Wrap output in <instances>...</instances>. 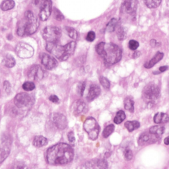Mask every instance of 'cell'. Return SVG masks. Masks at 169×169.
Returning <instances> with one entry per match:
<instances>
[{"label":"cell","instance_id":"21","mask_svg":"<svg viewBox=\"0 0 169 169\" xmlns=\"http://www.w3.org/2000/svg\"><path fill=\"white\" fill-rule=\"evenodd\" d=\"M153 121L157 124L167 123L169 122V115L166 113L157 112L153 118Z\"/></svg>","mask_w":169,"mask_h":169},{"label":"cell","instance_id":"12","mask_svg":"<svg viewBox=\"0 0 169 169\" xmlns=\"http://www.w3.org/2000/svg\"><path fill=\"white\" fill-rule=\"evenodd\" d=\"M52 11V0H45V2L41 7L39 12V17L41 21H46L50 16Z\"/></svg>","mask_w":169,"mask_h":169},{"label":"cell","instance_id":"39","mask_svg":"<svg viewBox=\"0 0 169 169\" xmlns=\"http://www.w3.org/2000/svg\"><path fill=\"white\" fill-rule=\"evenodd\" d=\"M96 37V34L94 33V32L93 31H90L89 32V33L87 34V35L86 37V39L87 41L89 42H93L94 39H95Z\"/></svg>","mask_w":169,"mask_h":169},{"label":"cell","instance_id":"25","mask_svg":"<svg viewBox=\"0 0 169 169\" xmlns=\"http://www.w3.org/2000/svg\"><path fill=\"white\" fill-rule=\"evenodd\" d=\"M124 108L126 110L130 112H133L134 111V101L132 99V98L128 97L125 99H124Z\"/></svg>","mask_w":169,"mask_h":169},{"label":"cell","instance_id":"41","mask_svg":"<svg viewBox=\"0 0 169 169\" xmlns=\"http://www.w3.org/2000/svg\"><path fill=\"white\" fill-rule=\"evenodd\" d=\"M67 138L69 141L71 143H74L76 141L75 136H74V133L73 132H69L67 134Z\"/></svg>","mask_w":169,"mask_h":169},{"label":"cell","instance_id":"27","mask_svg":"<svg viewBox=\"0 0 169 169\" xmlns=\"http://www.w3.org/2000/svg\"><path fill=\"white\" fill-rule=\"evenodd\" d=\"M165 132V128L161 126H154L150 129V133L160 137Z\"/></svg>","mask_w":169,"mask_h":169},{"label":"cell","instance_id":"9","mask_svg":"<svg viewBox=\"0 0 169 169\" xmlns=\"http://www.w3.org/2000/svg\"><path fill=\"white\" fill-rule=\"evenodd\" d=\"M17 56L23 59L31 58L34 55V48L30 44L25 42H19L15 47Z\"/></svg>","mask_w":169,"mask_h":169},{"label":"cell","instance_id":"5","mask_svg":"<svg viewBox=\"0 0 169 169\" xmlns=\"http://www.w3.org/2000/svg\"><path fill=\"white\" fill-rule=\"evenodd\" d=\"M142 97L147 104L153 105L160 97V89L154 83L148 84L143 89Z\"/></svg>","mask_w":169,"mask_h":169},{"label":"cell","instance_id":"30","mask_svg":"<svg viewBox=\"0 0 169 169\" xmlns=\"http://www.w3.org/2000/svg\"><path fill=\"white\" fill-rule=\"evenodd\" d=\"M114 126L113 124H110V125L107 126L102 132V136L104 138H107L108 136H110L111 134L114 132Z\"/></svg>","mask_w":169,"mask_h":169},{"label":"cell","instance_id":"45","mask_svg":"<svg viewBox=\"0 0 169 169\" xmlns=\"http://www.w3.org/2000/svg\"><path fill=\"white\" fill-rule=\"evenodd\" d=\"M45 2V0H33V3L37 6L41 7L42 5Z\"/></svg>","mask_w":169,"mask_h":169},{"label":"cell","instance_id":"23","mask_svg":"<svg viewBox=\"0 0 169 169\" xmlns=\"http://www.w3.org/2000/svg\"><path fill=\"white\" fill-rule=\"evenodd\" d=\"M15 63H16L15 59L13 56L10 55V54H7V55L4 57L3 59V65L9 68H11L14 67L15 65Z\"/></svg>","mask_w":169,"mask_h":169},{"label":"cell","instance_id":"29","mask_svg":"<svg viewBox=\"0 0 169 169\" xmlns=\"http://www.w3.org/2000/svg\"><path fill=\"white\" fill-rule=\"evenodd\" d=\"M126 119V114L123 110H119L116 114L115 118H114V122L116 124H121Z\"/></svg>","mask_w":169,"mask_h":169},{"label":"cell","instance_id":"40","mask_svg":"<svg viewBox=\"0 0 169 169\" xmlns=\"http://www.w3.org/2000/svg\"><path fill=\"white\" fill-rule=\"evenodd\" d=\"M54 15H55V18L58 21H61L64 19V17L63 15L59 11V10L55 9V11H54Z\"/></svg>","mask_w":169,"mask_h":169},{"label":"cell","instance_id":"26","mask_svg":"<svg viewBox=\"0 0 169 169\" xmlns=\"http://www.w3.org/2000/svg\"><path fill=\"white\" fill-rule=\"evenodd\" d=\"M124 125L128 132H132L140 127V123L138 121H128Z\"/></svg>","mask_w":169,"mask_h":169},{"label":"cell","instance_id":"14","mask_svg":"<svg viewBox=\"0 0 169 169\" xmlns=\"http://www.w3.org/2000/svg\"><path fill=\"white\" fill-rule=\"evenodd\" d=\"M159 137L155 135H153L150 133L144 132L141 133L138 140V144L140 146H143L147 144L153 143L156 142Z\"/></svg>","mask_w":169,"mask_h":169},{"label":"cell","instance_id":"8","mask_svg":"<svg viewBox=\"0 0 169 169\" xmlns=\"http://www.w3.org/2000/svg\"><path fill=\"white\" fill-rule=\"evenodd\" d=\"M33 102V98L27 93H20L14 98V104L19 108H25L31 106Z\"/></svg>","mask_w":169,"mask_h":169},{"label":"cell","instance_id":"42","mask_svg":"<svg viewBox=\"0 0 169 169\" xmlns=\"http://www.w3.org/2000/svg\"><path fill=\"white\" fill-rule=\"evenodd\" d=\"M3 87L5 91H6L7 93H9L11 91V84L8 82V81H4L3 83Z\"/></svg>","mask_w":169,"mask_h":169},{"label":"cell","instance_id":"32","mask_svg":"<svg viewBox=\"0 0 169 169\" xmlns=\"http://www.w3.org/2000/svg\"><path fill=\"white\" fill-rule=\"evenodd\" d=\"M66 31L68 34V35L69 36V37L72 38L73 40L77 39L78 33L76 29H74L73 28H72V27H66Z\"/></svg>","mask_w":169,"mask_h":169},{"label":"cell","instance_id":"18","mask_svg":"<svg viewBox=\"0 0 169 169\" xmlns=\"http://www.w3.org/2000/svg\"><path fill=\"white\" fill-rule=\"evenodd\" d=\"M101 94V89L97 84H93L89 87V90L87 96V100L89 102H91L97 98Z\"/></svg>","mask_w":169,"mask_h":169},{"label":"cell","instance_id":"16","mask_svg":"<svg viewBox=\"0 0 169 169\" xmlns=\"http://www.w3.org/2000/svg\"><path fill=\"white\" fill-rule=\"evenodd\" d=\"M11 141L6 140L3 141L2 145H0V163L3 162L9 156L11 150Z\"/></svg>","mask_w":169,"mask_h":169},{"label":"cell","instance_id":"34","mask_svg":"<svg viewBox=\"0 0 169 169\" xmlns=\"http://www.w3.org/2000/svg\"><path fill=\"white\" fill-rule=\"evenodd\" d=\"M117 36L119 40L120 41H122V40H124L126 37V31L125 28L124 27H120V28H118V32H117Z\"/></svg>","mask_w":169,"mask_h":169},{"label":"cell","instance_id":"3","mask_svg":"<svg viewBox=\"0 0 169 169\" xmlns=\"http://www.w3.org/2000/svg\"><path fill=\"white\" fill-rule=\"evenodd\" d=\"M39 26V22L34 14L28 10L21 21L18 23L17 33L20 37L30 36L35 33Z\"/></svg>","mask_w":169,"mask_h":169},{"label":"cell","instance_id":"35","mask_svg":"<svg viewBox=\"0 0 169 169\" xmlns=\"http://www.w3.org/2000/svg\"><path fill=\"white\" fill-rule=\"evenodd\" d=\"M99 81H100L101 84H102V86L106 89H109L110 87V83L108 80V79L104 77H100L99 78Z\"/></svg>","mask_w":169,"mask_h":169},{"label":"cell","instance_id":"46","mask_svg":"<svg viewBox=\"0 0 169 169\" xmlns=\"http://www.w3.org/2000/svg\"><path fill=\"white\" fill-rule=\"evenodd\" d=\"M168 66H161L159 68V70L161 72H165V71H167L168 69Z\"/></svg>","mask_w":169,"mask_h":169},{"label":"cell","instance_id":"47","mask_svg":"<svg viewBox=\"0 0 169 169\" xmlns=\"http://www.w3.org/2000/svg\"><path fill=\"white\" fill-rule=\"evenodd\" d=\"M140 54H141V52H136V53H134V54H133V58H138L139 56H140Z\"/></svg>","mask_w":169,"mask_h":169},{"label":"cell","instance_id":"6","mask_svg":"<svg viewBox=\"0 0 169 169\" xmlns=\"http://www.w3.org/2000/svg\"><path fill=\"white\" fill-rule=\"evenodd\" d=\"M83 128L90 140L94 141L98 138L100 132V126L94 118L89 117L87 118L83 124Z\"/></svg>","mask_w":169,"mask_h":169},{"label":"cell","instance_id":"17","mask_svg":"<svg viewBox=\"0 0 169 169\" xmlns=\"http://www.w3.org/2000/svg\"><path fill=\"white\" fill-rule=\"evenodd\" d=\"M138 2L137 0H126L122 4V10L128 14H133L136 11Z\"/></svg>","mask_w":169,"mask_h":169},{"label":"cell","instance_id":"43","mask_svg":"<svg viewBox=\"0 0 169 169\" xmlns=\"http://www.w3.org/2000/svg\"><path fill=\"white\" fill-rule=\"evenodd\" d=\"M85 87H86V83L85 82H83L82 83L80 86H79V94H80L81 96H83V93H84V89H85Z\"/></svg>","mask_w":169,"mask_h":169},{"label":"cell","instance_id":"24","mask_svg":"<svg viewBox=\"0 0 169 169\" xmlns=\"http://www.w3.org/2000/svg\"><path fill=\"white\" fill-rule=\"evenodd\" d=\"M15 2L13 0H4V1L0 5V8L3 11H9L15 7Z\"/></svg>","mask_w":169,"mask_h":169},{"label":"cell","instance_id":"2","mask_svg":"<svg viewBox=\"0 0 169 169\" xmlns=\"http://www.w3.org/2000/svg\"><path fill=\"white\" fill-rule=\"evenodd\" d=\"M96 51L108 66L118 63L122 58V50L113 43L100 42L96 46Z\"/></svg>","mask_w":169,"mask_h":169},{"label":"cell","instance_id":"10","mask_svg":"<svg viewBox=\"0 0 169 169\" xmlns=\"http://www.w3.org/2000/svg\"><path fill=\"white\" fill-rule=\"evenodd\" d=\"M44 75H45V72H44L42 67L39 65L32 66L29 69L27 73L28 78L30 80L35 81L42 80L44 77Z\"/></svg>","mask_w":169,"mask_h":169},{"label":"cell","instance_id":"20","mask_svg":"<svg viewBox=\"0 0 169 169\" xmlns=\"http://www.w3.org/2000/svg\"><path fill=\"white\" fill-rule=\"evenodd\" d=\"M164 56V54L162 52H158L155 56H154L151 60L149 61L148 62H147L145 65H144V67H145V68L147 69H150V68H151L153 67L155 65L156 63H157L158 62H160L161 59H162Z\"/></svg>","mask_w":169,"mask_h":169},{"label":"cell","instance_id":"33","mask_svg":"<svg viewBox=\"0 0 169 169\" xmlns=\"http://www.w3.org/2000/svg\"><path fill=\"white\" fill-rule=\"evenodd\" d=\"M23 89L26 91H31L35 89V84L32 81H27L23 83Z\"/></svg>","mask_w":169,"mask_h":169},{"label":"cell","instance_id":"37","mask_svg":"<svg viewBox=\"0 0 169 169\" xmlns=\"http://www.w3.org/2000/svg\"><path fill=\"white\" fill-rule=\"evenodd\" d=\"M128 46L132 50H137V48L139 47V46H140V44H139V42L137 41H134V40H131V41L129 42Z\"/></svg>","mask_w":169,"mask_h":169},{"label":"cell","instance_id":"36","mask_svg":"<svg viewBox=\"0 0 169 169\" xmlns=\"http://www.w3.org/2000/svg\"><path fill=\"white\" fill-rule=\"evenodd\" d=\"M10 169H28L25 164L22 162H17L14 164Z\"/></svg>","mask_w":169,"mask_h":169},{"label":"cell","instance_id":"15","mask_svg":"<svg viewBox=\"0 0 169 169\" xmlns=\"http://www.w3.org/2000/svg\"><path fill=\"white\" fill-rule=\"evenodd\" d=\"M41 62L42 65L44 66L46 69L48 70H51L58 66V62L56 59L54 57L49 55L48 54L44 53L42 54V56L41 58Z\"/></svg>","mask_w":169,"mask_h":169},{"label":"cell","instance_id":"31","mask_svg":"<svg viewBox=\"0 0 169 169\" xmlns=\"http://www.w3.org/2000/svg\"><path fill=\"white\" fill-rule=\"evenodd\" d=\"M117 23H118V21L115 18L112 19L107 24V27H106L107 31L109 32H113L114 30H115V28L117 25Z\"/></svg>","mask_w":169,"mask_h":169},{"label":"cell","instance_id":"11","mask_svg":"<svg viewBox=\"0 0 169 169\" xmlns=\"http://www.w3.org/2000/svg\"><path fill=\"white\" fill-rule=\"evenodd\" d=\"M50 120L59 130H63L67 126L66 117L60 113H53L50 115Z\"/></svg>","mask_w":169,"mask_h":169},{"label":"cell","instance_id":"7","mask_svg":"<svg viewBox=\"0 0 169 169\" xmlns=\"http://www.w3.org/2000/svg\"><path fill=\"white\" fill-rule=\"evenodd\" d=\"M42 37L48 43H57L62 37V31L57 27H46L43 30Z\"/></svg>","mask_w":169,"mask_h":169},{"label":"cell","instance_id":"19","mask_svg":"<svg viewBox=\"0 0 169 169\" xmlns=\"http://www.w3.org/2000/svg\"><path fill=\"white\" fill-rule=\"evenodd\" d=\"M86 108V104L82 100H77L72 104V110L74 115L78 116L81 114Z\"/></svg>","mask_w":169,"mask_h":169},{"label":"cell","instance_id":"22","mask_svg":"<svg viewBox=\"0 0 169 169\" xmlns=\"http://www.w3.org/2000/svg\"><path fill=\"white\" fill-rule=\"evenodd\" d=\"M32 144L36 147H42L48 144V140L44 136H38L34 138Z\"/></svg>","mask_w":169,"mask_h":169},{"label":"cell","instance_id":"38","mask_svg":"<svg viewBox=\"0 0 169 169\" xmlns=\"http://www.w3.org/2000/svg\"><path fill=\"white\" fill-rule=\"evenodd\" d=\"M124 157H125L126 160H127V161L132 160V158H133L132 151L130 150H128V149H127V150H126L125 151H124Z\"/></svg>","mask_w":169,"mask_h":169},{"label":"cell","instance_id":"4","mask_svg":"<svg viewBox=\"0 0 169 169\" xmlns=\"http://www.w3.org/2000/svg\"><path fill=\"white\" fill-rule=\"evenodd\" d=\"M76 47V42L72 41L64 46H62L57 43L47 42L46 50L56 56L60 61H66L73 54Z\"/></svg>","mask_w":169,"mask_h":169},{"label":"cell","instance_id":"48","mask_svg":"<svg viewBox=\"0 0 169 169\" xmlns=\"http://www.w3.org/2000/svg\"><path fill=\"white\" fill-rule=\"evenodd\" d=\"M164 143H165V145H169V136H168L164 140Z\"/></svg>","mask_w":169,"mask_h":169},{"label":"cell","instance_id":"28","mask_svg":"<svg viewBox=\"0 0 169 169\" xmlns=\"http://www.w3.org/2000/svg\"><path fill=\"white\" fill-rule=\"evenodd\" d=\"M145 6L151 9H155L160 6L161 0H143Z\"/></svg>","mask_w":169,"mask_h":169},{"label":"cell","instance_id":"1","mask_svg":"<svg viewBox=\"0 0 169 169\" xmlns=\"http://www.w3.org/2000/svg\"><path fill=\"white\" fill-rule=\"evenodd\" d=\"M73 148L65 143H59L50 147L46 151V161L51 165H63L72 161Z\"/></svg>","mask_w":169,"mask_h":169},{"label":"cell","instance_id":"13","mask_svg":"<svg viewBox=\"0 0 169 169\" xmlns=\"http://www.w3.org/2000/svg\"><path fill=\"white\" fill-rule=\"evenodd\" d=\"M108 162L104 158H94L87 162L84 169H107Z\"/></svg>","mask_w":169,"mask_h":169},{"label":"cell","instance_id":"44","mask_svg":"<svg viewBox=\"0 0 169 169\" xmlns=\"http://www.w3.org/2000/svg\"><path fill=\"white\" fill-rule=\"evenodd\" d=\"M49 100L53 103H58L59 102V98L55 95V94H52V95L49 97Z\"/></svg>","mask_w":169,"mask_h":169}]
</instances>
